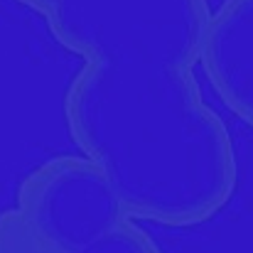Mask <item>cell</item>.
I'll list each match as a JSON object with an SVG mask.
<instances>
[{
    "label": "cell",
    "mask_w": 253,
    "mask_h": 253,
    "mask_svg": "<svg viewBox=\"0 0 253 253\" xmlns=\"http://www.w3.org/2000/svg\"><path fill=\"white\" fill-rule=\"evenodd\" d=\"M84 59L64 93L82 158L138 221L197 226L234 197L231 133L204 101L194 67L207 0H20Z\"/></svg>",
    "instance_id": "obj_1"
},
{
    "label": "cell",
    "mask_w": 253,
    "mask_h": 253,
    "mask_svg": "<svg viewBox=\"0 0 253 253\" xmlns=\"http://www.w3.org/2000/svg\"><path fill=\"white\" fill-rule=\"evenodd\" d=\"M135 221L93 163L57 155L22 177L0 214V253H163Z\"/></svg>",
    "instance_id": "obj_2"
},
{
    "label": "cell",
    "mask_w": 253,
    "mask_h": 253,
    "mask_svg": "<svg viewBox=\"0 0 253 253\" xmlns=\"http://www.w3.org/2000/svg\"><path fill=\"white\" fill-rule=\"evenodd\" d=\"M202 67L221 103L253 128V0H224L211 12Z\"/></svg>",
    "instance_id": "obj_3"
}]
</instances>
